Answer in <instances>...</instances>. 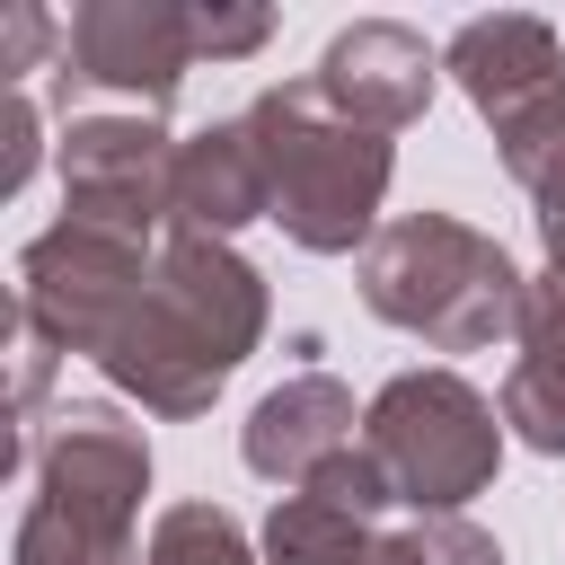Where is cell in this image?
<instances>
[{
    "label": "cell",
    "mask_w": 565,
    "mask_h": 565,
    "mask_svg": "<svg viewBox=\"0 0 565 565\" xmlns=\"http://www.w3.org/2000/svg\"><path fill=\"white\" fill-rule=\"evenodd\" d=\"M256 335H265V274L230 238L168 230L150 256V291L106 335L97 371L150 415H203L221 380L256 353Z\"/></svg>",
    "instance_id": "cell-1"
},
{
    "label": "cell",
    "mask_w": 565,
    "mask_h": 565,
    "mask_svg": "<svg viewBox=\"0 0 565 565\" xmlns=\"http://www.w3.org/2000/svg\"><path fill=\"white\" fill-rule=\"evenodd\" d=\"M247 132H256V150H265L274 221H282L291 247H309V256H344V247H371V238H380L371 212H380L388 168H397L388 132L335 115L318 79H282V88H265V97L247 106Z\"/></svg>",
    "instance_id": "cell-2"
},
{
    "label": "cell",
    "mask_w": 565,
    "mask_h": 565,
    "mask_svg": "<svg viewBox=\"0 0 565 565\" xmlns=\"http://www.w3.org/2000/svg\"><path fill=\"white\" fill-rule=\"evenodd\" d=\"M521 265L503 238L450 221V212H406L362 247V309L424 335L433 353H486L494 335H521Z\"/></svg>",
    "instance_id": "cell-3"
},
{
    "label": "cell",
    "mask_w": 565,
    "mask_h": 565,
    "mask_svg": "<svg viewBox=\"0 0 565 565\" xmlns=\"http://www.w3.org/2000/svg\"><path fill=\"white\" fill-rule=\"evenodd\" d=\"M150 494V441L115 406L53 415L35 450V503L18 512V565H141L132 512Z\"/></svg>",
    "instance_id": "cell-4"
},
{
    "label": "cell",
    "mask_w": 565,
    "mask_h": 565,
    "mask_svg": "<svg viewBox=\"0 0 565 565\" xmlns=\"http://www.w3.org/2000/svg\"><path fill=\"white\" fill-rule=\"evenodd\" d=\"M362 450L388 468L397 503H415V521H424V512H459L468 494L494 486L503 424L459 371H397L362 415Z\"/></svg>",
    "instance_id": "cell-5"
},
{
    "label": "cell",
    "mask_w": 565,
    "mask_h": 565,
    "mask_svg": "<svg viewBox=\"0 0 565 565\" xmlns=\"http://www.w3.org/2000/svg\"><path fill=\"white\" fill-rule=\"evenodd\" d=\"M441 71L468 88V106L494 124V150L521 185H539L565 159V44L547 18H468L441 53Z\"/></svg>",
    "instance_id": "cell-6"
},
{
    "label": "cell",
    "mask_w": 565,
    "mask_h": 565,
    "mask_svg": "<svg viewBox=\"0 0 565 565\" xmlns=\"http://www.w3.org/2000/svg\"><path fill=\"white\" fill-rule=\"evenodd\" d=\"M150 291V265L132 238H106L88 221H53L18 247V318H35L62 353H106V335Z\"/></svg>",
    "instance_id": "cell-7"
},
{
    "label": "cell",
    "mask_w": 565,
    "mask_h": 565,
    "mask_svg": "<svg viewBox=\"0 0 565 565\" xmlns=\"http://www.w3.org/2000/svg\"><path fill=\"white\" fill-rule=\"evenodd\" d=\"M62 221H88L132 247H150V230H177V141L159 132V115H71Z\"/></svg>",
    "instance_id": "cell-8"
},
{
    "label": "cell",
    "mask_w": 565,
    "mask_h": 565,
    "mask_svg": "<svg viewBox=\"0 0 565 565\" xmlns=\"http://www.w3.org/2000/svg\"><path fill=\"white\" fill-rule=\"evenodd\" d=\"M185 71H194L185 0H88L62 26V106L124 97V115H159Z\"/></svg>",
    "instance_id": "cell-9"
},
{
    "label": "cell",
    "mask_w": 565,
    "mask_h": 565,
    "mask_svg": "<svg viewBox=\"0 0 565 565\" xmlns=\"http://www.w3.org/2000/svg\"><path fill=\"white\" fill-rule=\"evenodd\" d=\"M309 79L327 88L335 115H353V124H371V132H406V124L433 106L441 53H433L415 26H397V18H362V26H344V35L318 53Z\"/></svg>",
    "instance_id": "cell-10"
},
{
    "label": "cell",
    "mask_w": 565,
    "mask_h": 565,
    "mask_svg": "<svg viewBox=\"0 0 565 565\" xmlns=\"http://www.w3.org/2000/svg\"><path fill=\"white\" fill-rule=\"evenodd\" d=\"M335 450H353V388L327 380V371H300V380L265 388L256 415L238 424V459H247L256 477L291 486V494H300Z\"/></svg>",
    "instance_id": "cell-11"
},
{
    "label": "cell",
    "mask_w": 565,
    "mask_h": 565,
    "mask_svg": "<svg viewBox=\"0 0 565 565\" xmlns=\"http://www.w3.org/2000/svg\"><path fill=\"white\" fill-rule=\"evenodd\" d=\"M247 221H274V185H265V150L247 132V115L185 132L177 141V230L230 238Z\"/></svg>",
    "instance_id": "cell-12"
},
{
    "label": "cell",
    "mask_w": 565,
    "mask_h": 565,
    "mask_svg": "<svg viewBox=\"0 0 565 565\" xmlns=\"http://www.w3.org/2000/svg\"><path fill=\"white\" fill-rule=\"evenodd\" d=\"M503 424L530 450L565 459V274H539L521 291V362L503 380Z\"/></svg>",
    "instance_id": "cell-13"
},
{
    "label": "cell",
    "mask_w": 565,
    "mask_h": 565,
    "mask_svg": "<svg viewBox=\"0 0 565 565\" xmlns=\"http://www.w3.org/2000/svg\"><path fill=\"white\" fill-rule=\"evenodd\" d=\"M371 547H380L371 521L327 503V494H309V486L265 512V565H371Z\"/></svg>",
    "instance_id": "cell-14"
},
{
    "label": "cell",
    "mask_w": 565,
    "mask_h": 565,
    "mask_svg": "<svg viewBox=\"0 0 565 565\" xmlns=\"http://www.w3.org/2000/svg\"><path fill=\"white\" fill-rule=\"evenodd\" d=\"M141 565H256V556H247V539H238V521L221 503H168L150 521V556Z\"/></svg>",
    "instance_id": "cell-15"
},
{
    "label": "cell",
    "mask_w": 565,
    "mask_h": 565,
    "mask_svg": "<svg viewBox=\"0 0 565 565\" xmlns=\"http://www.w3.org/2000/svg\"><path fill=\"white\" fill-rule=\"evenodd\" d=\"M371 565H503V547L459 512H424L415 530H388L371 547Z\"/></svg>",
    "instance_id": "cell-16"
},
{
    "label": "cell",
    "mask_w": 565,
    "mask_h": 565,
    "mask_svg": "<svg viewBox=\"0 0 565 565\" xmlns=\"http://www.w3.org/2000/svg\"><path fill=\"white\" fill-rule=\"evenodd\" d=\"M309 494H327V503H344V512H362V521L397 503V486H388V468H380V459H371L362 441H353V450H335V459H327V468L309 477Z\"/></svg>",
    "instance_id": "cell-17"
},
{
    "label": "cell",
    "mask_w": 565,
    "mask_h": 565,
    "mask_svg": "<svg viewBox=\"0 0 565 565\" xmlns=\"http://www.w3.org/2000/svg\"><path fill=\"white\" fill-rule=\"evenodd\" d=\"M185 18H194V62L212 53V62H238V53H256L265 35H274V18L265 9H221V0H185Z\"/></svg>",
    "instance_id": "cell-18"
},
{
    "label": "cell",
    "mask_w": 565,
    "mask_h": 565,
    "mask_svg": "<svg viewBox=\"0 0 565 565\" xmlns=\"http://www.w3.org/2000/svg\"><path fill=\"white\" fill-rule=\"evenodd\" d=\"M53 335L35 327V318H18V415H35V397H44V380H53Z\"/></svg>",
    "instance_id": "cell-19"
},
{
    "label": "cell",
    "mask_w": 565,
    "mask_h": 565,
    "mask_svg": "<svg viewBox=\"0 0 565 565\" xmlns=\"http://www.w3.org/2000/svg\"><path fill=\"white\" fill-rule=\"evenodd\" d=\"M530 203H539V238H547V274H565V159L530 185Z\"/></svg>",
    "instance_id": "cell-20"
},
{
    "label": "cell",
    "mask_w": 565,
    "mask_h": 565,
    "mask_svg": "<svg viewBox=\"0 0 565 565\" xmlns=\"http://www.w3.org/2000/svg\"><path fill=\"white\" fill-rule=\"evenodd\" d=\"M26 168H35V106H26V97H9V159H0V194H18V185H26Z\"/></svg>",
    "instance_id": "cell-21"
},
{
    "label": "cell",
    "mask_w": 565,
    "mask_h": 565,
    "mask_svg": "<svg viewBox=\"0 0 565 565\" xmlns=\"http://www.w3.org/2000/svg\"><path fill=\"white\" fill-rule=\"evenodd\" d=\"M35 44H44V9H9V35H0V71H26L35 62Z\"/></svg>",
    "instance_id": "cell-22"
}]
</instances>
